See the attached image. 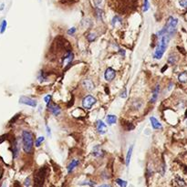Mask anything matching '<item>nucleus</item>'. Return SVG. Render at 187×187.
<instances>
[{
	"instance_id": "nucleus-29",
	"label": "nucleus",
	"mask_w": 187,
	"mask_h": 187,
	"mask_svg": "<svg viewBox=\"0 0 187 187\" xmlns=\"http://www.w3.org/2000/svg\"><path fill=\"white\" fill-rule=\"evenodd\" d=\"M75 32H76V27H71V28H69V29L68 30V34L69 36L74 35Z\"/></svg>"
},
{
	"instance_id": "nucleus-9",
	"label": "nucleus",
	"mask_w": 187,
	"mask_h": 187,
	"mask_svg": "<svg viewBox=\"0 0 187 187\" xmlns=\"http://www.w3.org/2000/svg\"><path fill=\"white\" fill-rule=\"evenodd\" d=\"M48 109H49V111H50L54 116H59L61 112L60 107L56 103H49Z\"/></svg>"
},
{
	"instance_id": "nucleus-12",
	"label": "nucleus",
	"mask_w": 187,
	"mask_h": 187,
	"mask_svg": "<svg viewBox=\"0 0 187 187\" xmlns=\"http://www.w3.org/2000/svg\"><path fill=\"white\" fill-rule=\"evenodd\" d=\"M150 121H151V124H152V127L154 129V130H161L163 129V126L162 124L160 123V121H158L155 117H150Z\"/></svg>"
},
{
	"instance_id": "nucleus-34",
	"label": "nucleus",
	"mask_w": 187,
	"mask_h": 187,
	"mask_svg": "<svg viewBox=\"0 0 187 187\" xmlns=\"http://www.w3.org/2000/svg\"><path fill=\"white\" fill-rule=\"evenodd\" d=\"M4 9V4L1 5V7H0V10H3Z\"/></svg>"
},
{
	"instance_id": "nucleus-3",
	"label": "nucleus",
	"mask_w": 187,
	"mask_h": 187,
	"mask_svg": "<svg viewBox=\"0 0 187 187\" xmlns=\"http://www.w3.org/2000/svg\"><path fill=\"white\" fill-rule=\"evenodd\" d=\"M177 25H178V19L177 18H175L174 17H169L163 29L165 32V34L172 37V35H174L175 32H176Z\"/></svg>"
},
{
	"instance_id": "nucleus-30",
	"label": "nucleus",
	"mask_w": 187,
	"mask_h": 187,
	"mask_svg": "<svg viewBox=\"0 0 187 187\" xmlns=\"http://www.w3.org/2000/svg\"><path fill=\"white\" fill-rule=\"evenodd\" d=\"M50 99H51V95H48V96H46V97L44 98V100H45V102H46L47 104L50 103Z\"/></svg>"
},
{
	"instance_id": "nucleus-17",
	"label": "nucleus",
	"mask_w": 187,
	"mask_h": 187,
	"mask_svg": "<svg viewBox=\"0 0 187 187\" xmlns=\"http://www.w3.org/2000/svg\"><path fill=\"white\" fill-rule=\"evenodd\" d=\"M133 146L132 145L130 148H129L128 152H127V155H126V166H127V167L129 166V164H130L131 158H132V154H133Z\"/></svg>"
},
{
	"instance_id": "nucleus-21",
	"label": "nucleus",
	"mask_w": 187,
	"mask_h": 187,
	"mask_svg": "<svg viewBox=\"0 0 187 187\" xmlns=\"http://www.w3.org/2000/svg\"><path fill=\"white\" fill-rule=\"evenodd\" d=\"M168 62L170 64H172V65L175 64V62H176V56L174 54H171L169 56V57H168Z\"/></svg>"
},
{
	"instance_id": "nucleus-14",
	"label": "nucleus",
	"mask_w": 187,
	"mask_h": 187,
	"mask_svg": "<svg viewBox=\"0 0 187 187\" xmlns=\"http://www.w3.org/2000/svg\"><path fill=\"white\" fill-rule=\"evenodd\" d=\"M82 85L85 87V89L87 91H92L94 89V84L91 80H85L82 82Z\"/></svg>"
},
{
	"instance_id": "nucleus-15",
	"label": "nucleus",
	"mask_w": 187,
	"mask_h": 187,
	"mask_svg": "<svg viewBox=\"0 0 187 187\" xmlns=\"http://www.w3.org/2000/svg\"><path fill=\"white\" fill-rule=\"evenodd\" d=\"M92 154L95 156V157H102L103 155V152L102 150V148H100L99 145H97L93 148L92 150Z\"/></svg>"
},
{
	"instance_id": "nucleus-28",
	"label": "nucleus",
	"mask_w": 187,
	"mask_h": 187,
	"mask_svg": "<svg viewBox=\"0 0 187 187\" xmlns=\"http://www.w3.org/2000/svg\"><path fill=\"white\" fill-rule=\"evenodd\" d=\"M179 5L183 8H187V0H179Z\"/></svg>"
},
{
	"instance_id": "nucleus-13",
	"label": "nucleus",
	"mask_w": 187,
	"mask_h": 187,
	"mask_svg": "<svg viewBox=\"0 0 187 187\" xmlns=\"http://www.w3.org/2000/svg\"><path fill=\"white\" fill-rule=\"evenodd\" d=\"M79 164H80V161L77 160V159H74V160L71 161V162L68 163V167H67V169H68V174H71V172H72L74 171V169H75Z\"/></svg>"
},
{
	"instance_id": "nucleus-24",
	"label": "nucleus",
	"mask_w": 187,
	"mask_h": 187,
	"mask_svg": "<svg viewBox=\"0 0 187 187\" xmlns=\"http://www.w3.org/2000/svg\"><path fill=\"white\" fill-rule=\"evenodd\" d=\"M31 184H32V182H31L30 177L26 178V180L24 182V187H31Z\"/></svg>"
},
{
	"instance_id": "nucleus-10",
	"label": "nucleus",
	"mask_w": 187,
	"mask_h": 187,
	"mask_svg": "<svg viewBox=\"0 0 187 187\" xmlns=\"http://www.w3.org/2000/svg\"><path fill=\"white\" fill-rule=\"evenodd\" d=\"M115 76H116V71H115L112 68H108L105 72H104V78L107 81H111L114 80Z\"/></svg>"
},
{
	"instance_id": "nucleus-22",
	"label": "nucleus",
	"mask_w": 187,
	"mask_h": 187,
	"mask_svg": "<svg viewBox=\"0 0 187 187\" xmlns=\"http://www.w3.org/2000/svg\"><path fill=\"white\" fill-rule=\"evenodd\" d=\"M44 140H45V138L43 137V136L38 137L37 140H36V141H35V146H36V147H40L41 143H42L43 141H44Z\"/></svg>"
},
{
	"instance_id": "nucleus-26",
	"label": "nucleus",
	"mask_w": 187,
	"mask_h": 187,
	"mask_svg": "<svg viewBox=\"0 0 187 187\" xmlns=\"http://www.w3.org/2000/svg\"><path fill=\"white\" fill-rule=\"evenodd\" d=\"M149 7H150V3H149V1H148V0H144V4H143V9H142L143 12L148 11Z\"/></svg>"
},
{
	"instance_id": "nucleus-19",
	"label": "nucleus",
	"mask_w": 187,
	"mask_h": 187,
	"mask_svg": "<svg viewBox=\"0 0 187 187\" xmlns=\"http://www.w3.org/2000/svg\"><path fill=\"white\" fill-rule=\"evenodd\" d=\"M7 20H3L0 24V33L3 34L5 31H6V28H7Z\"/></svg>"
},
{
	"instance_id": "nucleus-11",
	"label": "nucleus",
	"mask_w": 187,
	"mask_h": 187,
	"mask_svg": "<svg viewBox=\"0 0 187 187\" xmlns=\"http://www.w3.org/2000/svg\"><path fill=\"white\" fill-rule=\"evenodd\" d=\"M159 93H160V85H156L154 89L152 90V97H151V103H155L156 100L159 97Z\"/></svg>"
},
{
	"instance_id": "nucleus-27",
	"label": "nucleus",
	"mask_w": 187,
	"mask_h": 187,
	"mask_svg": "<svg viewBox=\"0 0 187 187\" xmlns=\"http://www.w3.org/2000/svg\"><path fill=\"white\" fill-rule=\"evenodd\" d=\"M87 39L90 41V42H92L96 39V35L94 33H90L88 36H87Z\"/></svg>"
},
{
	"instance_id": "nucleus-32",
	"label": "nucleus",
	"mask_w": 187,
	"mask_h": 187,
	"mask_svg": "<svg viewBox=\"0 0 187 187\" xmlns=\"http://www.w3.org/2000/svg\"><path fill=\"white\" fill-rule=\"evenodd\" d=\"M97 187H112L111 185H110V184H100V185H99V186H97Z\"/></svg>"
},
{
	"instance_id": "nucleus-6",
	"label": "nucleus",
	"mask_w": 187,
	"mask_h": 187,
	"mask_svg": "<svg viewBox=\"0 0 187 187\" xmlns=\"http://www.w3.org/2000/svg\"><path fill=\"white\" fill-rule=\"evenodd\" d=\"M19 103L25 104V105H28V106H31L33 108L37 107V105H38V102H37L36 99H31L29 97H26V96H21L19 98Z\"/></svg>"
},
{
	"instance_id": "nucleus-8",
	"label": "nucleus",
	"mask_w": 187,
	"mask_h": 187,
	"mask_svg": "<svg viewBox=\"0 0 187 187\" xmlns=\"http://www.w3.org/2000/svg\"><path fill=\"white\" fill-rule=\"evenodd\" d=\"M96 130L97 132L100 134L103 135L107 133V125L106 123H104L102 121H96Z\"/></svg>"
},
{
	"instance_id": "nucleus-20",
	"label": "nucleus",
	"mask_w": 187,
	"mask_h": 187,
	"mask_svg": "<svg viewBox=\"0 0 187 187\" xmlns=\"http://www.w3.org/2000/svg\"><path fill=\"white\" fill-rule=\"evenodd\" d=\"M115 182H116V183H117L120 187H127V182L124 181V180H122V179L118 178V179L115 180Z\"/></svg>"
},
{
	"instance_id": "nucleus-31",
	"label": "nucleus",
	"mask_w": 187,
	"mask_h": 187,
	"mask_svg": "<svg viewBox=\"0 0 187 187\" xmlns=\"http://www.w3.org/2000/svg\"><path fill=\"white\" fill-rule=\"evenodd\" d=\"M126 93H127V92H126V89L124 88V89H123V92H121V97L123 98V99L126 98V97H127V94H126Z\"/></svg>"
},
{
	"instance_id": "nucleus-7",
	"label": "nucleus",
	"mask_w": 187,
	"mask_h": 187,
	"mask_svg": "<svg viewBox=\"0 0 187 187\" xmlns=\"http://www.w3.org/2000/svg\"><path fill=\"white\" fill-rule=\"evenodd\" d=\"M19 152H20V140L18 138H16L14 140L13 143H12V154H13V158H18V156L19 155Z\"/></svg>"
},
{
	"instance_id": "nucleus-1",
	"label": "nucleus",
	"mask_w": 187,
	"mask_h": 187,
	"mask_svg": "<svg viewBox=\"0 0 187 187\" xmlns=\"http://www.w3.org/2000/svg\"><path fill=\"white\" fill-rule=\"evenodd\" d=\"M158 38H159V41H158V43H157V47L155 49L153 57L156 60H161L163 57V54H164V52H165V50L168 48L171 37L168 36L167 34H165V35H163L161 37H158Z\"/></svg>"
},
{
	"instance_id": "nucleus-18",
	"label": "nucleus",
	"mask_w": 187,
	"mask_h": 187,
	"mask_svg": "<svg viewBox=\"0 0 187 187\" xmlns=\"http://www.w3.org/2000/svg\"><path fill=\"white\" fill-rule=\"evenodd\" d=\"M178 80L181 83H186L187 82V72H186V71H183V72H182V73L179 74Z\"/></svg>"
},
{
	"instance_id": "nucleus-2",
	"label": "nucleus",
	"mask_w": 187,
	"mask_h": 187,
	"mask_svg": "<svg viewBox=\"0 0 187 187\" xmlns=\"http://www.w3.org/2000/svg\"><path fill=\"white\" fill-rule=\"evenodd\" d=\"M22 143H23V150L26 153H31L34 141H33V134L29 131H23L22 132Z\"/></svg>"
},
{
	"instance_id": "nucleus-23",
	"label": "nucleus",
	"mask_w": 187,
	"mask_h": 187,
	"mask_svg": "<svg viewBox=\"0 0 187 187\" xmlns=\"http://www.w3.org/2000/svg\"><path fill=\"white\" fill-rule=\"evenodd\" d=\"M118 23H119V24H121V23H122V19H121V18L116 16V17H114V18H112V25L115 26V25L118 24Z\"/></svg>"
},
{
	"instance_id": "nucleus-16",
	"label": "nucleus",
	"mask_w": 187,
	"mask_h": 187,
	"mask_svg": "<svg viewBox=\"0 0 187 187\" xmlns=\"http://www.w3.org/2000/svg\"><path fill=\"white\" fill-rule=\"evenodd\" d=\"M106 121L109 125H113L116 123L117 121V117L115 116L113 114H109L108 116L106 117Z\"/></svg>"
},
{
	"instance_id": "nucleus-5",
	"label": "nucleus",
	"mask_w": 187,
	"mask_h": 187,
	"mask_svg": "<svg viewBox=\"0 0 187 187\" xmlns=\"http://www.w3.org/2000/svg\"><path fill=\"white\" fill-rule=\"evenodd\" d=\"M96 102H97V99L93 96L88 95V96H86V97L83 98V99H82V106L86 110H91L93 107V105H95Z\"/></svg>"
},
{
	"instance_id": "nucleus-33",
	"label": "nucleus",
	"mask_w": 187,
	"mask_h": 187,
	"mask_svg": "<svg viewBox=\"0 0 187 187\" xmlns=\"http://www.w3.org/2000/svg\"><path fill=\"white\" fill-rule=\"evenodd\" d=\"M47 133H48V135H51V133H50V129L47 126Z\"/></svg>"
},
{
	"instance_id": "nucleus-4",
	"label": "nucleus",
	"mask_w": 187,
	"mask_h": 187,
	"mask_svg": "<svg viewBox=\"0 0 187 187\" xmlns=\"http://www.w3.org/2000/svg\"><path fill=\"white\" fill-rule=\"evenodd\" d=\"M46 172L45 168L40 169L34 176V186L33 187H43V183L45 181Z\"/></svg>"
},
{
	"instance_id": "nucleus-25",
	"label": "nucleus",
	"mask_w": 187,
	"mask_h": 187,
	"mask_svg": "<svg viewBox=\"0 0 187 187\" xmlns=\"http://www.w3.org/2000/svg\"><path fill=\"white\" fill-rule=\"evenodd\" d=\"M176 183H177V184L180 186V187H183V186H185V182H184V180H183L182 178H180V177H177L176 178Z\"/></svg>"
}]
</instances>
